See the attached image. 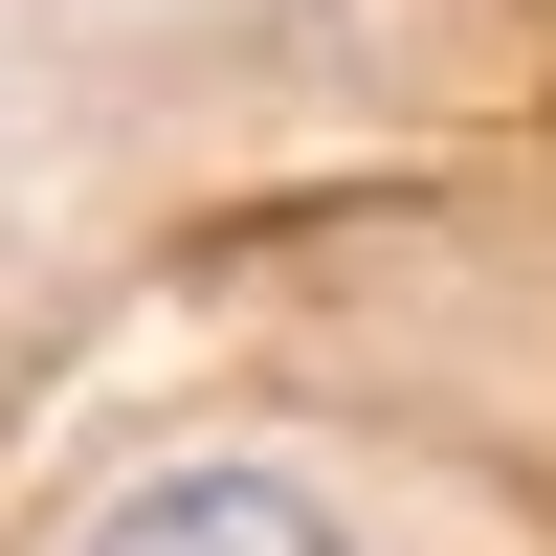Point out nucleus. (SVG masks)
<instances>
[{
    "instance_id": "1",
    "label": "nucleus",
    "mask_w": 556,
    "mask_h": 556,
    "mask_svg": "<svg viewBox=\"0 0 556 556\" xmlns=\"http://www.w3.org/2000/svg\"><path fill=\"white\" fill-rule=\"evenodd\" d=\"M67 556H356V534L312 513L290 468H134V490H112Z\"/></svg>"
}]
</instances>
